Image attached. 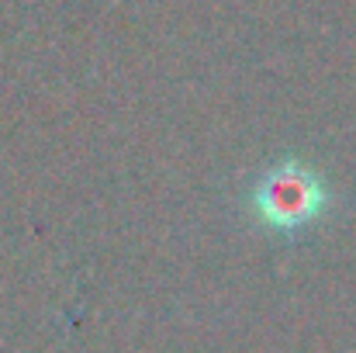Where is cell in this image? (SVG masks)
<instances>
[{
    "label": "cell",
    "instance_id": "obj_1",
    "mask_svg": "<svg viewBox=\"0 0 356 353\" xmlns=\"http://www.w3.org/2000/svg\"><path fill=\"white\" fill-rule=\"evenodd\" d=\"M318 205H322V187L305 170H284L280 166L256 191V208L263 212L266 222H273L280 229L305 226L308 219H315Z\"/></svg>",
    "mask_w": 356,
    "mask_h": 353
}]
</instances>
